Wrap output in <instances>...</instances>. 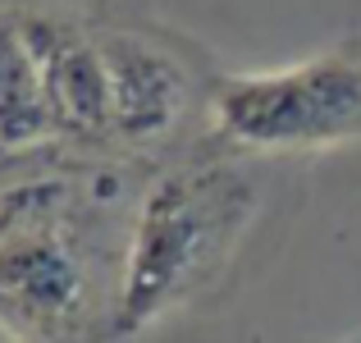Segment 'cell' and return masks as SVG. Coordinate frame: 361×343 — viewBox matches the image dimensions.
Returning a JSON list of instances; mask_svg holds the SVG:
<instances>
[{
	"instance_id": "2",
	"label": "cell",
	"mask_w": 361,
	"mask_h": 343,
	"mask_svg": "<svg viewBox=\"0 0 361 343\" xmlns=\"http://www.w3.org/2000/svg\"><path fill=\"white\" fill-rule=\"evenodd\" d=\"M215 133L252 151H298L361 138V42L288 69L233 73L211 97Z\"/></svg>"
},
{
	"instance_id": "1",
	"label": "cell",
	"mask_w": 361,
	"mask_h": 343,
	"mask_svg": "<svg viewBox=\"0 0 361 343\" xmlns=\"http://www.w3.org/2000/svg\"><path fill=\"white\" fill-rule=\"evenodd\" d=\"M247 211L252 188L233 169L211 165L160 179L142 202L128 238V261L110 316L115 335H137L169 307H178L215 256H224L233 234L247 224Z\"/></svg>"
},
{
	"instance_id": "5",
	"label": "cell",
	"mask_w": 361,
	"mask_h": 343,
	"mask_svg": "<svg viewBox=\"0 0 361 343\" xmlns=\"http://www.w3.org/2000/svg\"><path fill=\"white\" fill-rule=\"evenodd\" d=\"M110 73V138L119 142H156L183 119L188 78L174 55L137 32L101 37Z\"/></svg>"
},
{
	"instance_id": "3",
	"label": "cell",
	"mask_w": 361,
	"mask_h": 343,
	"mask_svg": "<svg viewBox=\"0 0 361 343\" xmlns=\"http://www.w3.org/2000/svg\"><path fill=\"white\" fill-rule=\"evenodd\" d=\"M87 298V270L64 220V188L37 183L0 197V325L64 335Z\"/></svg>"
},
{
	"instance_id": "4",
	"label": "cell",
	"mask_w": 361,
	"mask_h": 343,
	"mask_svg": "<svg viewBox=\"0 0 361 343\" xmlns=\"http://www.w3.org/2000/svg\"><path fill=\"white\" fill-rule=\"evenodd\" d=\"M42 64L51 128L60 138H110V73L101 42L78 37L69 23L18 14Z\"/></svg>"
},
{
	"instance_id": "7",
	"label": "cell",
	"mask_w": 361,
	"mask_h": 343,
	"mask_svg": "<svg viewBox=\"0 0 361 343\" xmlns=\"http://www.w3.org/2000/svg\"><path fill=\"white\" fill-rule=\"evenodd\" d=\"M0 343H9V339H5V335H0Z\"/></svg>"
},
{
	"instance_id": "6",
	"label": "cell",
	"mask_w": 361,
	"mask_h": 343,
	"mask_svg": "<svg viewBox=\"0 0 361 343\" xmlns=\"http://www.w3.org/2000/svg\"><path fill=\"white\" fill-rule=\"evenodd\" d=\"M42 138H55L42 64L23 32V18L0 9V147L23 151L37 147Z\"/></svg>"
}]
</instances>
